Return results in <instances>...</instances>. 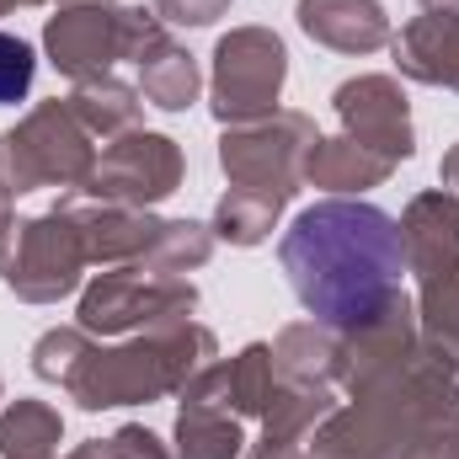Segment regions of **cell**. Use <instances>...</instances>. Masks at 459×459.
<instances>
[{"label": "cell", "mask_w": 459, "mask_h": 459, "mask_svg": "<svg viewBox=\"0 0 459 459\" xmlns=\"http://www.w3.org/2000/svg\"><path fill=\"white\" fill-rule=\"evenodd\" d=\"M278 262L299 305L316 321L347 332L358 321H374L395 299L406 278V240L385 209L326 198L283 230Z\"/></svg>", "instance_id": "6da1fadb"}, {"label": "cell", "mask_w": 459, "mask_h": 459, "mask_svg": "<svg viewBox=\"0 0 459 459\" xmlns=\"http://www.w3.org/2000/svg\"><path fill=\"white\" fill-rule=\"evenodd\" d=\"M32 70H38L32 43H22V38L0 32V108H11V102H22V97H27Z\"/></svg>", "instance_id": "7a4b0ae2"}]
</instances>
